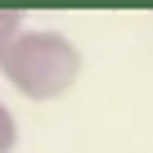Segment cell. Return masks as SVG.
I'll return each mask as SVG.
<instances>
[{"label": "cell", "mask_w": 153, "mask_h": 153, "mask_svg": "<svg viewBox=\"0 0 153 153\" xmlns=\"http://www.w3.org/2000/svg\"><path fill=\"white\" fill-rule=\"evenodd\" d=\"M0 72L27 99H59L81 76V54H76V45L68 36L32 27V32H18V41L5 50Z\"/></svg>", "instance_id": "cell-1"}, {"label": "cell", "mask_w": 153, "mask_h": 153, "mask_svg": "<svg viewBox=\"0 0 153 153\" xmlns=\"http://www.w3.org/2000/svg\"><path fill=\"white\" fill-rule=\"evenodd\" d=\"M18 32H27L23 27V14L18 9H0V59H5V50L18 41Z\"/></svg>", "instance_id": "cell-2"}, {"label": "cell", "mask_w": 153, "mask_h": 153, "mask_svg": "<svg viewBox=\"0 0 153 153\" xmlns=\"http://www.w3.org/2000/svg\"><path fill=\"white\" fill-rule=\"evenodd\" d=\"M14 144H18V122H14V113L0 104V153H14Z\"/></svg>", "instance_id": "cell-3"}]
</instances>
